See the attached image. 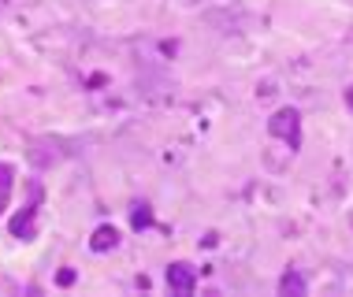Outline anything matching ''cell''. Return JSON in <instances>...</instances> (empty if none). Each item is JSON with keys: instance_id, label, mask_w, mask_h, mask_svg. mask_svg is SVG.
<instances>
[{"instance_id": "5b68a950", "label": "cell", "mask_w": 353, "mask_h": 297, "mask_svg": "<svg viewBox=\"0 0 353 297\" xmlns=\"http://www.w3.org/2000/svg\"><path fill=\"white\" fill-rule=\"evenodd\" d=\"M12 175H15L12 167H8V164H0V208L8 205V190H12Z\"/></svg>"}, {"instance_id": "52a82bcc", "label": "cell", "mask_w": 353, "mask_h": 297, "mask_svg": "<svg viewBox=\"0 0 353 297\" xmlns=\"http://www.w3.org/2000/svg\"><path fill=\"white\" fill-rule=\"evenodd\" d=\"M130 223H134V227H138V231H141V227H149V223H152V216H149V208H145V205H141V208H138V212H134V219H130Z\"/></svg>"}, {"instance_id": "ba28073f", "label": "cell", "mask_w": 353, "mask_h": 297, "mask_svg": "<svg viewBox=\"0 0 353 297\" xmlns=\"http://www.w3.org/2000/svg\"><path fill=\"white\" fill-rule=\"evenodd\" d=\"M56 283H60V286H71V283H74V272H71V267H63V272L56 275Z\"/></svg>"}, {"instance_id": "8992f818", "label": "cell", "mask_w": 353, "mask_h": 297, "mask_svg": "<svg viewBox=\"0 0 353 297\" xmlns=\"http://www.w3.org/2000/svg\"><path fill=\"white\" fill-rule=\"evenodd\" d=\"M279 290L283 294H305V279H301V275H283Z\"/></svg>"}, {"instance_id": "277c9868", "label": "cell", "mask_w": 353, "mask_h": 297, "mask_svg": "<svg viewBox=\"0 0 353 297\" xmlns=\"http://www.w3.org/2000/svg\"><path fill=\"white\" fill-rule=\"evenodd\" d=\"M116 242H119L116 227H97V231H93V238H90V245L97 249V253H104V249H112Z\"/></svg>"}, {"instance_id": "3957f363", "label": "cell", "mask_w": 353, "mask_h": 297, "mask_svg": "<svg viewBox=\"0 0 353 297\" xmlns=\"http://www.w3.org/2000/svg\"><path fill=\"white\" fill-rule=\"evenodd\" d=\"M34 216H37V208L19 212V216L12 219V234H15V238H34Z\"/></svg>"}, {"instance_id": "7a4b0ae2", "label": "cell", "mask_w": 353, "mask_h": 297, "mask_svg": "<svg viewBox=\"0 0 353 297\" xmlns=\"http://www.w3.org/2000/svg\"><path fill=\"white\" fill-rule=\"evenodd\" d=\"M194 283H197V272L190 264H171L168 267V290L190 294V290H194Z\"/></svg>"}, {"instance_id": "6da1fadb", "label": "cell", "mask_w": 353, "mask_h": 297, "mask_svg": "<svg viewBox=\"0 0 353 297\" xmlns=\"http://www.w3.org/2000/svg\"><path fill=\"white\" fill-rule=\"evenodd\" d=\"M268 130L275 134V138L290 141V149H298V141H301V119H298V112H294V108L275 112L272 123H268Z\"/></svg>"}]
</instances>
